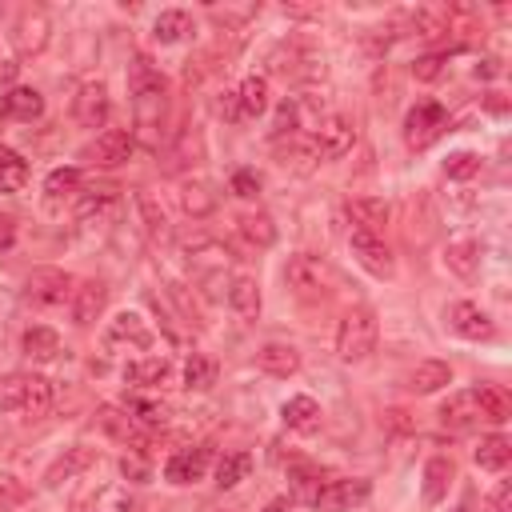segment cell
Returning a JSON list of instances; mask_svg holds the SVG:
<instances>
[{"label": "cell", "instance_id": "1", "mask_svg": "<svg viewBox=\"0 0 512 512\" xmlns=\"http://www.w3.org/2000/svg\"><path fill=\"white\" fill-rule=\"evenodd\" d=\"M128 96H132V136H140L148 148L160 144L164 120H168V80L144 60L136 56L128 64Z\"/></svg>", "mask_w": 512, "mask_h": 512}, {"label": "cell", "instance_id": "2", "mask_svg": "<svg viewBox=\"0 0 512 512\" xmlns=\"http://www.w3.org/2000/svg\"><path fill=\"white\" fill-rule=\"evenodd\" d=\"M376 340H380V320L368 304H356L344 312L340 328H336V356L344 364H360L376 352Z\"/></svg>", "mask_w": 512, "mask_h": 512}, {"label": "cell", "instance_id": "3", "mask_svg": "<svg viewBox=\"0 0 512 512\" xmlns=\"http://www.w3.org/2000/svg\"><path fill=\"white\" fill-rule=\"evenodd\" d=\"M52 404V380L40 376V372H8L0 376V412L16 416V412H28V416H40L48 412Z\"/></svg>", "mask_w": 512, "mask_h": 512}, {"label": "cell", "instance_id": "4", "mask_svg": "<svg viewBox=\"0 0 512 512\" xmlns=\"http://www.w3.org/2000/svg\"><path fill=\"white\" fill-rule=\"evenodd\" d=\"M332 280H336L332 264H328L324 256H316V252H296V256H288V264H284V284H288L292 296H300V300H324V296L332 292Z\"/></svg>", "mask_w": 512, "mask_h": 512}, {"label": "cell", "instance_id": "5", "mask_svg": "<svg viewBox=\"0 0 512 512\" xmlns=\"http://www.w3.org/2000/svg\"><path fill=\"white\" fill-rule=\"evenodd\" d=\"M8 40H12V48H16V56H20V60L40 56V52L48 48V40H52V20H48V12H44L40 4L20 8V12L12 16Z\"/></svg>", "mask_w": 512, "mask_h": 512}, {"label": "cell", "instance_id": "6", "mask_svg": "<svg viewBox=\"0 0 512 512\" xmlns=\"http://www.w3.org/2000/svg\"><path fill=\"white\" fill-rule=\"evenodd\" d=\"M448 128V112L440 100H416L408 112H404V144L412 152H424L440 140V132Z\"/></svg>", "mask_w": 512, "mask_h": 512}, {"label": "cell", "instance_id": "7", "mask_svg": "<svg viewBox=\"0 0 512 512\" xmlns=\"http://www.w3.org/2000/svg\"><path fill=\"white\" fill-rule=\"evenodd\" d=\"M348 248H352L356 264H360L368 276H376V280H392V276H396V260H392V248H388L380 236L352 228V232H348Z\"/></svg>", "mask_w": 512, "mask_h": 512}, {"label": "cell", "instance_id": "8", "mask_svg": "<svg viewBox=\"0 0 512 512\" xmlns=\"http://www.w3.org/2000/svg\"><path fill=\"white\" fill-rule=\"evenodd\" d=\"M72 288H76V280L64 268H32L28 280H24V300L52 308V304L72 300Z\"/></svg>", "mask_w": 512, "mask_h": 512}, {"label": "cell", "instance_id": "9", "mask_svg": "<svg viewBox=\"0 0 512 512\" xmlns=\"http://www.w3.org/2000/svg\"><path fill=\"white\" fill-rule=\"evenodd\" d=\"M444 324L460 336V340H492L496 336V320L476 304V300H452L444 308Z\"/></svg>", "mask_w": 512, "mask_h": 512}, {"label": "cell", "instance_id": "10", "mask_svg": "<svg viewBox=\"0 0 512 512\" xmlns=\"http://www.w3.org/2000/svg\"><path fill=\"white\" fill-rule=\"evenodd\" d=\"M312 144H316V156L320 160H344L352 152V144H356V124L348 116H340V112H328L320 120Z\"/></svg>", "mask_w": 512, "mask_h": 512}, {"label": "cell", "instance_id": "11", "mask_svg": "<svg viewBox=\"0 0 512 512\" xmlns=\"http://www.w3.org/2000/svg\"><path fill=\"white\" fill-rule=\"evenodd\" d=\"M96 424H100V432H104L108 440H116V444H124V448H132V452H148V432H144L124 408L100 404V408H96Z\"/></svg>", "mask_w": 512, "mask_h": 512}, {"label": "cell", "instance_id": "12", "mask_svg": "<svg viewBox=\"0 0 512 512\" xmlns=\"http://www.w3.org/2000/svg\"><path fill=\"white\" fill-rule=\"evenodd\" d=\"M368 496H372V480H364V476H348V480H324L316 508H324V512H352V508L368 504Z\"/></svg>", "mask_w": 512, "mask_h": 512}, {"label": "cell", "instance_id": "13", "mask_svg": "<svg viewBox=\"0 0 512 512\" xmlns=\"http://www.w3.org/2000/svg\"><path fill=\"white\" fill-rule=\"evenodd\" d=\"M208 468H212V448H204V444H196V448H180V452L168 456V464H164V480H168V484H196V480L208 476Z\"/></svg>", "mask_w": 512, "mask_h": 512}, {"label": "cell", "instance_id": "14", "mask_svg": "<svg viewBox=\"0 0 512 512\" xmlns=\"http://www.w3.org/2000/svg\"><path fill=\"white\" fill-rule=\"evenodd\" d=\"M72 120L80 128H104V120H108V88L100 80L80 84V92L72 96Z\"/></svg>", "mask_w": 512, "mask_h": 512}, {"label": "cell", "instance_id": "15", "mask_svg": "<svg viewBox=\"0 0 512 512\" xmlns=\"http://www.w3.org/2000/svg\"><path fill=\"white\" fill-rule=\"evenodd\" d=\"M108 308V284L104 280H80L72 288V320L76 328H92Z\"/></svg>", "mask_w": 512, "mask_h": 512}, {"label": "cell", "instance_id": "16", "mask_svg": "<svg viewBox=\"0 0 512 512\" xmlns=\"http://www.w3.org/2000/svg\"><path fill=\"white\" fill-rule=\"evenodd\" d=\"M92 464H96V448H88V444H72V448H64V452L44 468V488H60V484L76 480L80 472H88Z\"/></svg>", "mask_w": 512, "mask_h": 512}, {"label": "cell", "instance_id": "17", "mask_svg": "<svg viewBox=\"0 0 512 512\" xmlns=\"http://www.w3.org/2000/svg\"><path fill=\"white\" fill-rule=\"evenodd\" d=\"M136 152V136H132V128H108V132H100L96 136V144H92V164H100V168H120V164H128V156Z\"/></svg>", "mask_w": 512, "mask_h": 512}, {"label": "cell", "instance_id": "18", "mask_svg": "<svg viewBox=\"0 0 512 512\" xmlns=\"http://www.w3.org/2000/svg\"><path fill=\"white\" fill-rule=\"evenodd\" d=\"M440 424L444 428H452V432H472V428H480L484 424V416H480V404H476V392L468 388V392H452L444 404H440Z\"/></svg>", "mask_w": 512, "mask_h": 512}, {"label": "cell", "instance_id": "19", "mask_svg": "<svg viewBox=\"0 0 512 512\" xmlns=\"http://www.w3.org/2000/svg\"><path fill=\"white\" fill-rule=\"evenodd\" d=\"M452 480H456V464H452L448 456H432V460H424V472H420V496H424V504L436 508V504L448 496Z\"/></svg>", "mask_w": 512, "mask_h": 512}, {"label": "cell", "instance_id": "20", "mask_svg": "<svg viewBox=\"0 0 512 512\" xmlns=\"http://www.w3.org/2000/svg\"><path fill=\"white\" fill-rule=\"evenodd\" d=\"M348 216L356 220L360 232L380 236V232L388 228V220H392V204H388L384 196H352V200H348Z\"/></svg>", "mask_w": 512, "mask_h": 512}, {"label": "cell", "instance_id": "21", "mask_svg": "<svg viewBox=\"0 0 512 512\" xmlns=\"http://www.w3.org/2000/svg\"><path fill=\"white\" fill-rule=\"evenodd\" d=\"M0 112H4L8 120L32 124V120L44 116V96H40L36 88H28V84H16V88H8V92L0 96Z\"/></svg>", "mask_w": 512, "mask_h": 512}, {"label": "cell", "instance_id": "22", "mask_svg": "<svg viewBox=\"0 0 512 512\" xmlns=\"http://www.w3.org/2000/svg\"><path fill=\"white\" fill-rule=\"evenodd\" d=\"M104 340L108 344H136V348H148L152 344V328L140 312H116L104 328Z\"/></svg>", "mask_w": 512, "mask_h": 512}, {"label": "cell", "instance_id": "23", "mask_svg": "<svg viewBox=\"0 0 512 512\" xmlns=\"http://www.w3.org/2000/svg\"><path fill=\"white\" fill-rule=\"evenodd\" d=\"M176 200H180V212H184L188 220H208V216L216 212V192H212V184H204V180H180Z\"/></svg>", "mask_w": 512, "mask_h": 512}, {"label": "cell", "instance_id": "24", "mask_svg": "<svg viewBox=\"0 0 512 512\" xmlns=\"http://www.w3.org/2000/svg\"><path fill=\"white\" fill-rule=\"evenodd\" d=\"M444 268L460 280H472L480 272V240L472 236H460V240H448L444 248Z\"/></svg>", "mask_w": 512, "mask_h": 512}, {"label": "cell", "instance_id": "25", "mask_svg": "<svg viewBox=\"0 0 512 512\" xmlns=\"http://www.w3.org/2000/svg\"><path fill=\"white\" fill-rule=\"evenodd\" d=\"M256 364H260V372H268V376H280V380H288V376H296L300 372V352L292 348V344H280V340H268L260 352H256Z\"/></svg>", "mask_w": 512, "mask_h": 512}, {"label": "cell", "instance_id": "26", "mask_svg": "<svg viewBox=\"0 0 512 512\" xmlns=\"http://www.w3.org/2000/svg\"><path fill=\"white\" fill-rule=\"evenodd\" d=\"M444 384H452V364H444V360H420V364L408 372V380H404V388L416 392V396H432V392H440Z\"/></svg>", "mask_w": 512, "mask_h": 512}, {"label": "cell", "instance_id": "27", "mask_svg": "<svg viewBox=\"0 0 512 512\" xmlns=\"http://www.w3.org/2000/svg\"><path fill=\"white\" fill-rule=\"evenodd\" d=\"M280 420H284L292 432H316V428H320V404H316L312 396L296 392V396H288V400L280 404Z\"/></svg>", "mask_w": 512, "mask_h": 512}, {"label": "cell", "instance_id": "28", "mask_svg": "<svg viewBox=\"0 0 512 512\" xmlns=\"http://www.w3.org/2000/svg\"><path fill=\"white\" fill-rule=\"evenodd\" d=\"M288 484H292V500L300 504H316L320 500V488H324V472L308 460H292L288 464Z\"/></svg>", "mask_w": 512, "mask_h": 512}, {"label": "cell", "instance_id": "29", "mask_svg": "<svg viewBox=\"0 0 512 512\" xmlns=\"http://www.w3.org/2000/svg\"><path fill=\"white\" fill-rule=\"evenodd\" d=\"M228 308L240 320H256L260 316V284L252 276H232L228 280Z\"/></svg>", "mask_w": 512, "mask_h": 512}, {"label": "cell", "instance_id": "30", "mask_svg": "<svg viewBox=\"0 0 512 512\" xmlns=\"http://www.w3.org/2000/svg\"><path fill=\"white\" fill-rule=\"evenodd\" d=\"M472 460H476V468H484V472H504V468H508V460H512V440H508L504 432L480 436V444H476Z\"/></svg>", "mask_w": 512, "mask_h": 512}, {"label": "cell", "instance_id": "31", "mask_svg": "<svg viewBox=\"0 0 512 512\" xmlns=\"http://www.w3.org/2000/svg\"><path fill=\"white\" fill-rule=\"evenodd\" d=\"M192 12H184V8H164L156 20H152V36L160 40V44H180V40H188L192 36Z\"/></svg>", "mask_w": 512, "mask_h": 512}, {"label": "cell", "instance_id": "32", "mask_svg": "<svg viewBox=\"0 0 512 512\" xmlns=\"http://www.w3.org/2000/svg\"><path fill=\"white\" fill-rule=\"evenodd\" d=\"M268 104H272V100H268V76H256V72L244 76L240 88H236V108H240V116H248V120H252V116H264Z\"/></svg>", "mask_w": 512, "mask_h": 512}, {"label": "cell", "instance_id": "33", "mask_svg": "<svg viewBox=\"0 0 512 512\" xmlns=\"http://www.w3.org/2000/svg\"><path fill=\"white\" fill-rule=\"evenodd\" d=\"M168 376H172V360L168 356H144V360L124 364V380L128 384H140V388H156Z\"/></svg>", "mask_w": 512, "mask_h": 512}, {"label": "cell", "instance_id": "34", "mask_svg": "<svg viewBox=\"0 0 512 512\" xmlns=\"http://www.w3.org/2000/svg\"><path fill=\"white\" fill-rule=\"evenodd\" d=\"M472 392H476L480 416H484L488 424L512 420V396H508V388H500V384H480V388H472Z\"/></svg>", "mask_w": 512, "mask_h": 512}, {"label": "cell", "instance_id": "35", "mask_svg": "<svg viewBox=\"0 0 512 512\" xmlns=\"http://www.w3.org/2000/svg\"><path fill=\"white\" fill-rule=\"evenodd\" d=\"M20 348H24L28 360L48 364V360H56V352H60V336H56L52 328H44V324H32V328L20 336Z\"/></svg>", "mask_w": 512, "mask_h": 512}, {"label": "cell", "instance_id": "36", "mask_svg": "<svg viewBox=\"0 0 512 512\" xmlns=\"http://www.w3.org/2000/svg\"><path fill=\"white\" fill-rule=\"evenodd\" d=\"M236 228H240V236L252 244V248H272L276 244V220L268 216V212H244L240 220H236Z\"/></svg>", "mask_w": 512, "mask_h": 512}, {"label": "cell", "instance_id": "37", "mask_svg": "<svg viewBox=\"0 0 512 512\" xmlns=\"http://www.w3.org/2000/svg\"><path fill=\"white\" fill-rule=\"evenodd\" d=\"M216 360L212 356H204V352H192L188 360H184V388L188 392H208L212 384H216Z\"/></svg>", "mask_w": 512, "mask_h": 512}, {"label": "cell", "instance_id": "38", "mask_svg": "<svg viewBox=\"0 0 512 512\" xmlns=\"http://www.w3.org/2000/svg\"><path fill=\"white\" fill-rule=\"evenodd\" d=\"M24 184H28V160L16 148L0 144V192H20Z\"/></svg>", "mask_w": 512, "mask_h": 512}, {"label": "cell", "instance_id": "39", "mask_svg": "<svg viewBox=\"0 0 512 512\" xmlns=\"http://www.w3.org/2000/svg\"><path fill=\"white\" fill-rule=\"evenodd\" d=\"M124 412L148 432V428H164L168 424V404H160V400H148V396H132L128 404H124Z\"/></svg>", "mask_w": 512, "mask_h": 512}, {"label": "cell", "instance_id": "40", "mask_svg": "<svg viewBox=\"0 0 512 512\" xmlns=\"http://www.w3.org/2000/svg\"><path fill=\"white\" fill-rule=\"evenodd\" d=\"M252 472V456L248 452H224L216 460V488H236L240 480H248Z\"/></svg>", "mask_w": 512, "mask_h": 512}, {"label": "cell", "instance_id": "41", "mask_svg": "<svg viewBox=\"0 0 512 512\" xmlns=\"http://www.w3.org/2000/svg\"><path fill=\"white\" fill-rule=\"evenodd\" d=\"M136 208H140L144 232H148L152 240H164V236H168V216H164L160 200H156V196H148V192H136Z\"/></svg>", "mask_w": 512, "mask_h": 512}, {"label": "cell", "instance_id": "42", "mask_svg": "<svg viewBox=\"0 0 512 512\" xmlns=\"http://www.w3.org/2000/svg\"><path fill=\"white\" fill-rule=\"evenodd\" d=\"M296 128H300V104L292 100V96H284L280 104H276V112H272V128H268V136L272 140H292L296 136Z\"/></svg>", "mask_w": 512, "mask_h": 512}, {"label": "cell", "instance_id": "43", "mask_svg": "<svg viewBox=\"0 0 512 512\" xmlns=\"http://www.w3.org/2000/svg\"><path fill=\"white\" fill-rule=\"evenodd\" d=\"M280 164H284V168H292V172H312V168L320 164L316 144H312V140L292 136V140H288V148H284V156H280Z\"/></svg>", "mask_w": 512, "mask_h": 512}, {"label": "cell", "instance_id": "44", "mask_svg": "<svg viewBox=\"0 0 512 512\" xmlns=\"http://www.w3.org/2000/svg\"><path fill=\"white\" fill-rule=\"evenodd\" d=\"M80 168H72V164H60V168H52L48 176H44V196L48 200H60V196H72L76 188H80Z\"/></svg>", "mask_w": 512, "mask_h": 512}, {"label": "cell", "instance_id": "45", "mask_svg": "<svg viewBox=\"0 0 512 512\" xmlns=\"http://www.w3.org/2000/svg\"><path fill=\"white\" fill-rule=\"evenodd\" d=\"M480 152H468V148H460V152H448L444 156V176L448 180H472L476 172H480Z\"/></svg>", "mask_w": 512, "mask_h": 512}, {"label": "cell", "instance_id": "46", "mask_svg": "<svg viewBox=\"0 0 512 512\" xmlns=\"http://www.w3.org/2000/svg\"><path fill=\"white\" fill-rule=\"evenodd\" d=\"M172 168H180V164H200L204 160V136L192 128V132H180V140L172 144Z\"/></svg>", "mask_w": 512, "mask_h": 512}, {"label": "cell", "instance_id": "47", "mask_svg": "<svg viewBox=\"0 0 512 512\" xmlns=\"http://www.w3.org/2000/svg\"><path fill=\"white\" fill-rule=\"evenodd\" d=\"M260 12V4H244V8H220V4H208V16L224 28H244L252 16Z\"/></svg>", "mask_w": 512, "mask_h": 512}, {"label": "cell", "instance_id": "48", "mask_svg": "<svg viewBox=\"0 0 512 512\" xmlns=\"http://www.w3.org/2000/svg\"><path fill=\"white\" fill-rule=\"evenodd\" d=\"M228 188H232L240 200H256V196H260V188H264V180H260V172H256V168H236V172H232V180H228Z\"/></svg>", "mask_w": 512, "mask_h": 512}, {"label": "cell", "instance_id": "49", "mask_svg": "<svg viewBox=\"0 0 512 512\" xmlns=\"http://www.w3.org/2000/svg\"><path fill=\"white\" fill-rule=\"evenodd\" d=\"M444 64H448V56H444V52H424V56H416V60H412V76H416V80H424V84H432V80H440Z\"/></svg>", "mask_w": 512, "mask_h": 512}, {"label": "cell", "instance_id": "50", "mask_svg": "<svg viewBox=\"0 0 512 512\" xmlns=\"http://www.w3.org/2000/svg\"><path fill=\"white\" fill-rule=\"evenodd\" d=\"M488 508H492V512H512V484H508V480H500V484L492 488Z\"/></svg>", "mask_w": 512, "mask_h": 512}, {"label": "cell", "instance_id": "51", "mask_svg": "<svg viewBox=\"0 0 512 512\" xmlns=\"http://www.w3.org/2000/svg\"><path fill=\"white\" fill-rule=\"evenodd\" d=\"M280 12L292 16V20H320V16H324L320 4H280Z\"/></svg>", "mask_w": 512, "mask_h": 512}, {"label": "cell", "instance_id": "52", "mask_svg": "<svg viewBox=\"0 0 512 512\" xmlns=\"http://www.w3.org/2000/svg\"><path fill=\"white\" fill-rule=\"evenodd\" d=\"M16 500H24V488L12 476H0V504H16Z\"/></svg>", "mask_w": 512, "mask_h": 512}, {"label": "cell", "instance_id": "53", "mask_svg": "<svg viewBox=\"0 0 512 512\" xmlns=\"http://www.w3.org/2000/svg\"><path fill=\"white\" fill-rule=\"evenodd\" d=\"M16 244V220L8 212H0V252H8Z\"/></svg>", "mask_w": 512, "mask_h": 512}, {"label": "cell", "instance_id": "54", "mask_svg": "<svg viewBox=\"0 0 512 512\" xmlns=\"http://www.w3.org/2000/svg\"><path fill=\"white\" fill-rule=\"evenodd\" d=\"M472 72H476V80H492V76H500V60L496 56H480V64Z\"/></svg>", "mask_w": 512, "mask_h": 512}, {"label": "cell", "instance_id": "55", "mask_svg": "<svg viewBox=\"0 0 512 512\" xmlns=\"http://www.w3.org/2000/svg\"><path fill=\"white\" fill-rule=\"evenodd\" d=\"M220 116H228V120H240V108H236V92H224V100H220Z\"/></svg>", "mask_w": 512, "mask_h": 512}, {"label": "cell", "instance_id": "56", "mask_svg": "<svg viewBox=\"0 0 512 512\" xmlns=\"http://www.w3.org/2000/svg\"><path fill=\"white\" fill-rule=\"evenodd\" d=\"M120 472L132 476V480H144V464H140V460H128V456H124V460H120Z\"/></svg>", "mask_w": 512, "mask_h": 512}, {"label": "cell", "instance_id": "57", "mask_svg": "<svg viewBox=\"0 0 512 512\" xmlns=\"http://www.w3.org/2000/svg\"><path fill=\"white\" fill-rule=\"evenodd\" d=\"M264 512H288V496H276V500H268V508Z\"/></svg>", "mask_w": 512, "mask_h": 512}, {"label": "cell", "instance_id": "58", "mask_svg": "<svg viewBox=\"0 0 512 512\" xmlns=\"http://www.w3.org/2000/svg\"><path fill=\"white\" fill-rule=\"evenodd\" d=\"M0 512H8V504H0Z\"/></svg>", "mask_w": 512, "mask_h": 512}]
</instances>
